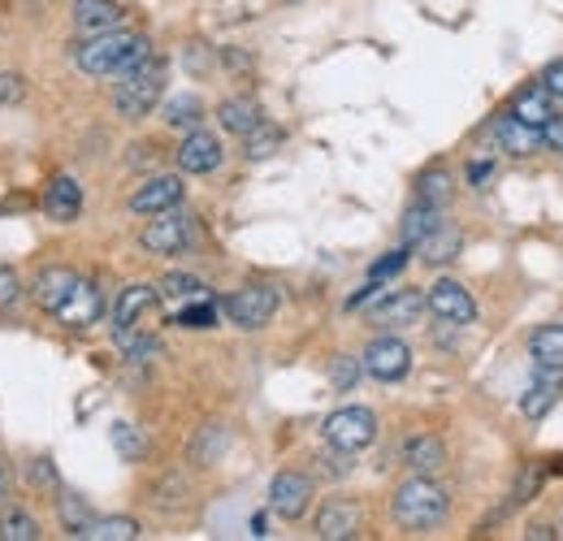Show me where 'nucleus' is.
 <instances>
[{
    "mask_svg": "<svg viewBox=\"0 0 563 541\" xmlns=\"http://www.w3.org/2000/svg\"><path fill=\"white\" fill-rule=\"evenodd\" d=\"M274 312H278V290L274 286H243L225 299V317L239 330H265L274 321Z\"/></svg>",
    "mask_w": 563,
    "mask_h": 541,
    "instance_id": "5",
    "label": "nucleus"
},
{
    "mask_svg": "<svg viewBox=\"0 0 563 541\" xmlns=\"http://www.w3.org/2000/svg\"><path fill=\"white\" fill-rule=\"evenodd\" d=\"M360 533V507L355 503H343V498H330L317 516V538L325 541H347Z\"/></svg>",
    "mask_w": 563,
    "mask_h": 541,
    "instance_id": "15",
    "label": "nucleus"
},
{
    "mask_svg": "<svg viewBox=\"0 0 563 541\" xmlns=\"http://www.w3.org/2000/svg\"><path fill=\"white\" fill-rule=\"evenodd\" d=\"M395 520L412 533H424V529H438L446 516H451V494L433 481V476H412L395 489V503H390Z\"/></svg>",
    "mask_w": 563,
    "mask_h": 541,
    "instance_id": "2",
    "label": "nucleus"
},
{
    "mask_svg": "<svg viewBox=\"0 0 563 541\" xmlns=\"http://www.w3.org/2000/svg\"><path fill=\"white\" fill-rule=\"evenodd\" d=\"M494 135H498V147L511 152V156H533L542 147V131L529 126V122H520V118H503L494 126Z\"/></svg>",
    "mask_w": 563,
    "mask_h": 541,
    "instance_id": "21",
    "label": "nucleus"
},
{
    "mask_svg": "<svg viewBox=\"0 0 563 541\" xmlns=\"http://www.w3.org/2000/svg\"><path fill=\"white\" fill-rule=\"evenodd\" d=\"M152 303H156V286H143V281L140 286H126L122 299H118V308H113V325H118V334H126Z\"/></svg>",
    "mask_w": 563,
    "mask_h": 541,
    "instance_id": "24",
    "label": "nucleus"
},
{
    "mask_svg": "<svg viewBox=\"0 0 563 541\" xmlns=\"http://www.w3.org/2000/svg\"><path fill=\"white\" fill-rule=\"evenodd\" d=\"M18 295H22V281H18V273L9 269V265H0V308H9Z\"/></svg>",
    "mask_w": 563,
    "mask_h": 541,
    "instance_id": "41",
    "label": "nucleus"
},
{
    "mask_svg": "<svg viewBox=\"0 0 563 541\" xmlns=\"http://www.w3.org/2000/svg\"><path fill=\"white\" fill-rule=\"evenodd\" d=\"M542 143H551L555 152H563V113H555V118L542 126Z\"/></svg>",
    "mask_w": 563,
    "mask_h": 541,
    "instance_id": "43",
    "label": "nucleus"
},
{
    "mask_svg": "<svg viewBox=\"0 0 563 541\" xmlns=\"http://www.w3.org/2000/svg\"><path fill=\"white\" fill-rule=\"evenodd\" d=\"M113 451H118L126 464H140L143 455H147V442H143V433L135 424L118 420V424H113Z\"/></svg>",
    "mask_w": 563,
    "mask_h": 541,
    "instance_id": "31",
    "label": "nucleus"
},
{
    "mask_svg": "<svg viewBox=\"0 0 563 541\" xmlns=\"http://www.w3.org/2000/svg\"><path fill=\"white\" fill-rule=\"evenodd\" d=\"M31 481H35L40 489H53V485H57V468H53L48 460H35V464H31Z\"/></svg>",
    "mask_w": 563,
    "mask_h": 541,
    "instance_id": "42",
    "label": "nucleus"
},
{
    "mask_svg": "<svg viewBox=\"0 0 563 541\" xmlns=\"http://www.w3.org/2000/svg\"><path fill=\"white\" fill-rule=\"evenodd\" d=\"M460 247H464V234H460V225H451V221H438L421 243H417L424 265H451V261L460 256Z\"/></svg>",
    "mask_w": 563,
    "mask_h": 541,
    "instance_id": "17",
    "label": "nucleus"
},
{
    "mask_svg": "<svg viewBox=\"0 0 563 541\" xmlns=\"http://www.w3.org/2000/svg\"><path fill=\"white\" fill-rule=\"evenodd\" d=\"M44 212H48V221H57V225H70L78 221V212H82V187L74 183V178H53L48 183V191H44Z\"/></svg>",
    "mask_w": 563,
    "mask_h": 541,
    "instance_id": "16",
    "label": "nucleus"
},
{
    "mask_svg": "<svg viewBox=\"0 0 563 541\" xmlns=\"http://www.w3.org/2000/svg\"><path fill=\"white\" fill-rule=\"evenodd\" d=\"M62 525H66V533H74V538H82V529L91 525V511H87V503L78 494L62 498Z\"/></svg>",
    "mask_w": 563,
    "mask_h": 541,
    "instance_id": "35",
    "label": "nucleus"
},
{
    "mask_svg": "<svg viewBox=\"0 0 563 541\" xmlns=\"http://www.w3.org/2000/svg\"><path fill=\"white\" fill-rule=\"evenodd\" d=\"M100 312H104V295H100L91 281H82V277H78V281H74V290L66 295V303H62L53 317H57L66 330H87V325H96V321H100Z\"/></svg>",
    "mask_w": 563,
    "mask_h": 541,
    "instance_id": "10",
    "label": "nucleus"
},
{
    "mask_svg": "<svg viewBox=\"0 0 563 541\" xmlns=\"http://www.w3.org/2000/svg\"><path fill=\"white\" fill-rule=\"evenodd\" d=\"M217 122H221L230 135H247L252 126H261V122H265V113H261V104H256L252 96H234V100H221Z\"/></svg>",
    "mask_w": 563,
    "mask_h": 541,
    "instance_id": "23",
    "label": "nucleus"
},
{
    "mask_svg": "<svg viewBox=\"0 0 563 541\" xmlns=\"http://www.w3.org/2000/svg\"><path fill=\"white\" fill-rule=\"evenodd\" d=\"M140 243L143 252H152V256H178L191 243V217L187 212H174V208L156 212V221L143 225Z\"/></svg>",
    "mask_w": 563,
    "mask_h": 541,
    "instance_id": "6",
    "label": "nucleus"
},
{
    "mask_svg": "<svg viewBox=\"0 0 563 541\" xmlns=\"http://www.w3.org/2000/svg\"><path fill=\"white\" fill-rule=\"evenodd\" d=\"M217 165H221V139L196 126L178 147V169L183 174H212Z\"/></svg>",
    "mask_w": 563,
    "mask_h": 541,
    "instance_id": "12",
    "label": "nucleus"
},
{
    "mask_svg": "<svg viewBox=\"0 0 563 541\" xmlns=\"http://www.w3.org/2000/svg\"><path fill=\"white\" fill-rule=\"evenodd\" d=\"M178 203H183V178H174V174H156V178H147L140 191L131 196V208L143 212V217H156V212L178 208Z\"/></svg>",
    "mask_w": 563,
    "mask_h": 541,
    "instance_id": "11",
    "label": "nucleus"
},
{
    "mask_svg": "<svg viewBox=\"0 0 563 541\" xmlns=\"http://www.w3.org/2000/svg\"><path fill=\"white\" fill-rule=\"evenodd\" d=\"M325 442L334 446V451H364V446H373V438H377V416L368 411V407H343V411H334L330 420H325Z\"/></svg>",
    "mask_w": 563,
    "mask_h": 541,
    "instance_id": "4",
    "label": "nucleus"
},
{
    "mask_svg": "<svg viewBox=\"0 0 563 541\" xmlns=\"http://www.w3.org/2000/svg\"><path fill=\"white\" fill-rule=\"evenodd\" d=\"M0 538L4 541H40V525H35V516H26V511H4L0 516Z\"/></svg>",
    "mask_w": 563,
    "mask_h": 541,
    "instance_id": "33",
    "label": "nucleus"
},
{
    "mask_svg": "<svg viewBox=\"0 0 563 541\" xmlns=\"http://www.w3.org/2000/svg\"><path fill=\"white\" fill-rule=\"evenodd\" d=\"M156 295H165V299H205V281L191 277V273H169V277H161Z\"/></svg>",
    "mask_w": 563,
    "mask_h": 541,
    "instance_id": "32",
    "label": "nucleus"
},
{
    "mask_svg": "<svg viewBox=\"0 0 563 541\" xmlns=\"http://www.w3.org/2000/svg\"><path fill=\"white\" fill-rule=\"evenodd\" d=\"M529 538L547 541V538H560V533H555V529H547V525H533V529H529Z\"/></svg>",
    "mask_w": 563,
    "mask_h": 541,
    "instance_id": "46",
    "label": "nucleus"
},
{
    "mask_svg": "<svg viewBox=\"0 0 563 541\" xmlns=\"http://www.w3.org/2000/svg\"><path fill=\"white\" fill-rule=\"evenodd\" d=\"M118 342L126 346V360H135V364L161 360V339H131V334H118Z\"/></svg>",
    "mask_w": 563,
    "mask_h": 541,
    "instance_id": "37",
    "label": "nucleus"
},
{
    "mask_svg": "<svg viewBox=\"0 0 563 541\" xmlns=\"http://www.w3.org/2000/svg\"><path fill=\"white\" fill-rule=\"evenodd\" d=\"M174 321H178L183 330H212V325H217V308L205 303V299H191V308H183Z\"/></svg>",
    "mask_w": 563,
    "mask_h": 541,
    "instance_id": "36",
    "label": "nucleus"
},
{
    "mask_svg": "<svg viewBox=\"0 0 563 541\" xmlns=\"http://www.w3.org/2000/svg\"><path fill=\"white\" fill-rule=\"evenodd\" d=\"M4 498H9V464L0 460V503H4Z\"/></svg>",
    "mask_w": 563,
    "mask_h": 541,
    "instance_id": "47",
    "label": "nucleus"
},
{
    "mask_svg": "<svg viewBox=\"0 0 563 541\" xmlns=\"http://www.w3.org/2000/svg\"><path fill=\"white\" fill-rule=\"evenodd\" d=\"M404 455H408V464H412V468H417L421 476H433L438 468H442V464H446V446H442L438 438H429V433L412 438Z\"/></svg>",
    "mask_w": 563,
    "mask_h": 541,
    "instance_id": "26",
    "label": "nucleus"
},
{
    "mask_svg": "<svg viewBox=\"0 0 563 541\" xmlns=\"http://www.w3.org/2000/svg\"><path fill=\"white\" fill-rule=\"evenodd\" d=\"M542 87L555 96V100H563V62H555V66L547 69V78H542Z\"/></svg>",
    "mask_w": 563,
    "mask_h": 541,
    "instance_id": "44",
    "label": "nucleus"
},
{
    "mask_svg": "<svg viewBox=\"0 0 563 541\" xmlns=\"http://www.w3.org/2000/svg\"><path fill=\"white\" fill-rule=\"evenodd\" d=\"M511 118H520V122H529V126H538V131H542V126L555 118V96H551L542 82H533V87H525V91L516 96Z\"/></svg>",
    "mask_w": 563,
    "mask_h": 541,
    "instance_id": "20",
    "label": "nucleus"
},
{
    "mask_svg": "<svg viewBox=\"0 0 563 541\" xmlns=\"http://www.w3.org/2000/svg\"><path fill=\"white\" fill-rule=\"evenodd\" d=\"M404 265H408V252H390V256H382V261L368 269V277H373V281H386V277L404 273Z\"/></svg>",
    "mask_w": 563,
    "mask_h": 541,
    "instance_id": "39",
    "label": "nucleus"
},
{
    "mask_svg": "<svg viewBox=\"0 0 563 541\" xmlns=\"http://www.w3.org/2000/svg\"><path fill=\"white\" fill-rule=\"evenodd\" d=\"M424 308H429L438 321H446V325H473V321H477L473 295H468L460 281H451V277L433 281V290L424 295Z\"/></svg>",
    "mask_w": 563,
    "mask_h": 541,
    "instance_id": "8",
    "label": "nucleus"
},
{
    "mask_svg": "<svg viewBox=\"0 0 563 541\" xmlns=\"http://www.w3.org/2000/svg\"><path fill=\"white\" fill-rule=\"evenodd\" d=\"M417 203L446 208L451 203V174L446 169H424L421 178H417Z\"/></svg>",
    "mask_w": 563,
    "mask_h": 541,
    "instance_id": "28",
    "label": "nucleus"
},
{
    "mask_svg": "<svg viewBox=\"0 0 563 541\" xmlns=\"http://www.w3.org/2000/svg\"><path fill=\"white\" fill-rule=\"evenodd\" d=\"M243 139H247V156H252V161H265V156H274V152H278L282 131L278 126H269V122H261V126H252Z\"/></svg>",
    "mask_w": 563,
    "mask_h": 541,
    "instance_id": "34",
    "label": "nucleus"
},
{
    "mask_svg": "<svg viewBox=\"0 0 563 541\" xmlns=\"http://www.w3.org/2000/svg\"><path fill=\"white\" fill-rule=\"evenodd\" d=\"M360 368L368 377H377V382H404L412 373V346L404 339H373L364 360H360Z\"/></svg>",
    "mask_w": 563,
    "mask_h": 541,
    "instance_id": "7",
    "label": "nucleus"
},
{
    "mask_svg": "<svg viewBox=\"0 0 563 541\" xmlns=\"http://www.w3.org/2000/svg\"><path fill=\"white\" fill-rule=\"evenodd\" d=\"M438 221H442V208L412 203V208H408V217H404V243H412V247H417V243H421V239L433 230V225H438Z\"/></svg>",
    "mask_w": 563,
    "mask_h": 541,
    "instance_id": "29",
    "label": "nucleus"
},
{
    "mask_svg": "<svg viewBox=\"0 0 563 541\" xmlns=\"http://www.w3.org/2000/svg\"><path fill=\"white\" fill-rule=\"evenodd\" d=\"M424 312L421 290H390L386 299H377L373 308V325H412Z\"/></svg>",
    "mask_w": 563,
    "mask_h": 541,
    "instance_id": "14",
    "label": "nucleus"
},
{
    "mask_svg": "<svg viewBox=\"0 0 563 541\" xmlns=\"http://www.w3.org/2000/svg\"><path fill=\"white\" fill-rule=\"evenodd\" d=\"M118 91H113V109L122 118H143L156 109V100L165 96V62L143 57L140 66H131L126 74H118Z\"/></svg>",
    "mask_w": 563,
    "mask_h": 541,
    "instance_id": "3",
    "label": "nucleus"
},
{
    "mask_svg": "<svg viewBox=\"0 0 563 541\" xmlns=\"http://www.w3.org/2000/svg\"><path fill=\"white\" fill-rule=\"evenodd\" d=\"M82 538H87V541H135V538H140V520H131V516L91 520V525L82 529Z\"/></svg>",
    "mask_w": 563,
    "mask_h": 541,
    "instance_id": "27",
    "label": "nucleus"
},
{
    "mask_svg": "<svg viewBox=\"0 0 563 541\" xmlns=\"http://www.w3.org/2000/svg\"><path fill=\"white\" fill-rule=\"evenodd\" d=\"M200 118H205V104H200L196 96H174V100L165 104V122H169V126L196 131V126H200Z\"/></svg>",
    "mask_w": 563,
    "mask_h": 541,
    "instance_id": "30",
    "label": "nucleus"
},
{
    "mask_svg": "<svg viewBox=\"0 0 563 541\" xmlns=\"http://www.w3.org/2000/svg\"><path fill=\"white\" fill-rule=\"evenodd\" d=\"M529 355H533L538 368L563 373V325H538L529 334Z\"/></svg>",
    "mask_w": 563,
    "mask_h": 541,
    "instance_id": "22",
    "label": "nucleus"
},
{
    "mask_svg": "<svg viewBox=\"0 0 563 541\" xmlns=\"http://www.w3.org/2000/svg\"><path fill=\"white\" fill-rule=\"evenodd\" d=\"M225 451H230V429H225V424H205V429L196 433V442H191V464L209 468Z\"/></svg>",
    "mask_w": 563,
    "mask_h": 541,
    "instance_id": "25",
    "label": "nucleus"
},
{
    "mask_svg": "<svg viewBox=\"0 0 563 541\" xmlns=\"http://www.w3.org/2000/svg\"><path fill=\"white\" fill-rule=\"evenodd\" d=\"M468 178H473V183H486V178H490V161H482V165H473V169H468Z\"/></svg>",
    "mask_w": 563,
    "mask_h": 541,
    "instance_id": "45",
    "label": "nucleus"
},
{
    "mask_svg": "<svg viewBox=\"0 0 563 541\" xmlns=\"http://www.w3.org/2000/svg\"><path fill=\"white\" fill-rule=\"evenodd\" d=\"M355 377H360V364H355L352 355H339V360L330 364V382H334L339 390H352Z\"/></svg>",
    "mask_w": 563,
    "mask_h": 541,
    "instance_id": "38",
    "label": "nucleus"
},
{
    "mask_svg": "<svg viewBox=\"0 0 563 541\" xmlns=\"http://www.w3.org/2000/svg\"><path fill=\"white\" fill-rule=\"evenodd\" d=\"M269 507L282 520H303L312 507V476L308 473H278L269 485Z\"/></svg>",
    "mask_w": 563,
    "mask_h": 541,
    "instance_id": "9",
    "label": "nucleus"
},
{
    "mask_svg": "<svg viewBox=\"0 0 563 541\" xmlns=\"http://www.w3.org/2000/svg\"><path fill=\"white\" fill-rule=\"evenodd\" d=\"M122 4L118 0H74V26L82 35H104L122 26Z\"/></svg>",
    "mask_w": 563,
    "mask_h": 541,
    "instance_id": "13",
    "label": "nucleus"
},
{
    "mask_svg": "<svg viewBox=\"0 0 563 541\" xmlns=\"http://www.w3.org/2000/svg\"><path fill=\"white\" fill-rule=\"evenodd\" d=\"M143 57H152V44L143 35L131 31H104V35H87L74 48V66L91 78H109V74H126L131 66H140Z\"/></svg>",
    "mask_w": 563,
    "mask_h": 541,
    "instance_id": "1",
    "label": "nucleus"
},
{
    "mask_svg": "<svg viewBox=\"0 0 563 541\" xmlns=\"http://www.w3.org/2000/svg\"><path fill=\"white\" fill-rule=\"evenodd\" d=\"M74 281H78V273L66 269V265H53V269H44L40 277H35L31 299H35L44 312H57V308L66 303V295L74 290Z\"/></svg>",
    "mask_w": 563,
    "mask_h": 541,
    "instance_id": "18",
    "label": "nucleus"
},
{
    "mask_svg": "<svg viewBox=\"0 0 563 541\" xmlns=\"http://www.w3.org/2000/svg\"><path fill=\"white\" fill-rule=\"evenodd\" d=\"M26 96V78L22 74H0V109L4 104H18Z\"/></svg>",
    "mask_w": 563,
    "mask_h": 541,
    "instance_id": "40",
    "label": "nucleus"
},
{
    "mask_svg": "<svg viewBox=\"0 0 563 541\" xmlns=\"http://www.w3.org/2000/svg\"><path fill=\"white\" fill-rule=\"evenodd\" d=\"M555 404H560V373L538 368V377H533L529 390L520 395V411H525L529 420H542V416H551V407Z\"/></svg>",
    "mask_w": 563,
    "mask_h": 541,
    "instance_id": "19",
    "label": "nucleus"
}]
</instances>
